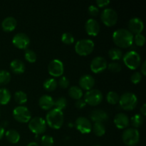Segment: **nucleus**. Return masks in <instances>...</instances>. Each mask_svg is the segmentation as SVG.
<instances>
[{
    "mask_svg": "<svg viewBox=\"0 0 146 146\" xmlns=\"http://www.w3.org/2000/svg\"><path fill=\"white\" fill-rule=\"evenodd\" d=\"M131 123L134 128L137 129L143 123V116L141 114H135L131 118Z\"/></svg>",
    "mask_w": 146,
    "mask_h": 146,
    "instance_id": "obj_30",
    "label": "nucleus"
},
{
    "mask_svg": "<svg viewBox=\"0 0 146 146\" xmlns=\"http://www.w3.org/2000/svg\"><path fill=\"white\" fill-rule=\"evenodd\" d=\"M10 68L16 74H21L25 71V64L20 59H14L10 64Z\"/></svg>",
    "mask_w": 146,
    "mask_h": 146,
    "instance_id": "obj_22",
    "label": "nucleus"
},
{
    "mask_svg": "<svg viewBox=\"0 0 146 146\" xmlns=\"http://www.w3.org/2000/svg\"><path fill=\"white\" fill-rule=\"evenodd\" d=\"M119 105L125 111H132L138 104V98L133 93L125 92L119 98Z\"/></svg>",
    "mask_w": 146,
    "mask_h": 146,
    "instance_id": "obj_3",
    "label": "nucleus"
},
{
    "mask_svg": "<svg viewBox=\"0 0 146 146\" xmlns=\"http://www.w3.org/2000/svg\"><path fill=\"white\" fill-rule=\"evenodd\" d=\"M142 74L140 72H135L131 75V81L133 84H138L142 80Z\"/></svg>",
    "mask_w": 146,
    "mask_h": 146,
    "instance_id": "obj_40",
    "label": "nucleus"
},
{
    "mask_svg": "<svg viewBox=\"0 0 146 146\" xmlns=\"http://www.w3.org/2000/svg\"><path fill=\"white\" fill-rule=\"evenodd\" d=\"M4 133H5V131H4V128L3 127H1L0 125V140L3 138Z\"/></svg>",
    "mask_w": 146,
    "mask_h": 146,
    "instance_id": "obj_46",
    "label": "nucleus"
},
{
    "mask_svg": "<svg viewBox=\"0 0 146 146\" xmlns=\"http://www.w3.org/2000/svg\"><path fill=\"white\" fill-rule=\"evenodd\" d=\"M24 57L25 59L29 63L36 62L37 59L36 54L34 51L31 49H26L24 52Z\"/></svg>",
    "mask_w": 146,
    "mask_h": 146,
    "instance_id": "obj_34",
    "label": "nucleus"
},
{
    "mask_svg": "<svg viewBox=\"0 0 146 146\" xmlns=\"http://www.w3.org/2000/svg\"><path fill=\"white\" fill-rule=\"evenodd\" d=\"M57 84H58V86H59L61 88H66L69 86L70 81L68 79V78H66V77L61 76V78H59L58 82H57Z\"/></svg>",
    "mask_w": 146,
    "mask_h": 146,
    "instance_id": "obj_39",
    "label": "nucleus"
},
{
    "mask_svg": "<svg viewBox=\"0 0 146 146\" xmlns=\"http://www.w3.org/2000/svg\"><path fill=\"white\" fill-rule=\"evenodd\" d=\"M107 68H108V70L113 73H118L120 72L121 71V64H118V62H115V61H113V62L110 63L108 65Z\"/></svg>",
    "mask_w": 146,
    "mask_h": 146,
    "instance_id": "obj_37",
    "label": "nucleus"
},
{
    "mask_svg": "<svg viewBox=\"0 0 146 146\" xmlns=\"http://www.w3.org/2000/svg\"><path fill=\"white\" fill-rule=\"evenodd\" d=\"M68 95L70 97L75 100H79L81 99L83 97V91L79 86H73L70 87L69 90H68Z\"/></svg>",
    "mask_w": 146,
    "mask_h": 146,
    "instance_id": "obj_24",
    "label": "nucleus"
},
{
    "mask_svg": "<svg viewBox=\"0 0 146 146\" xmlns=\"http://www.w3.org/2000/svg\"><path fill=\"white\" fill-rule=\"evenodd\" d=\"M84 101L86 104L92 106H98L102 102L103 94L98 89H91L86 91L84 95Z\"/></svg>",
    "mask_w": 146,
    "mask_h": 146,
    "instance_id": "obj_8",
    "label": "nucleus"
},
{
    "mask_svg": "<svg viewBox=\"0 0 146 146\" xmlns=\"http://www.w3.org/2000/svg\"><path fill=\"white\" fill-rule=\"evenodd\" d=\"M61 41L64 44L70 45V44H72L74 42V37L71 33L65 32L61 36Z\"/></svg>",
    "mask_w": 146,
    "mask_h": 146,
    "instance_id": "obj_35",
    "label": "nucleus"
},
{
    "mask_svg": "<svg viewBox=\"0 0 146 146\" xmlns=\"http://www.w3.org/2000/svg\"><path fill=\"white\" fill-rule=\"evenodd\" d=\"M96 4L99 7H104L110 4V1L109 0H98L96 1Z\"/></svg>",
    "mask_w": 146,
    "mask_h": 146,
    "instance_id": "obj_43",
    "label": "nucleus"
},
{
    "mask_svg": "<svg viewBox=\"0 0 146 146\" xmlns=\"http://www.w3.org/2000/svg\"><path fill=\"white\" fill-rule=\"evenodd\" d=\"M46 123L41 117H34L29 121V128L36 135L44 133L46 130Z\"/></svg>",
    "mask_w": 146,
    "mask_h": 146,
    "instance_id": "obj_7",
    "label": "nucleus"
},
{
    "mask_svg": "<svg viewBox=\"0 0 146 146\" xmlns=\"http://www.w3.org/2000/svg\"><path fill=\"white\" fill-rule=\"evenodd\" d=\"M11 81V74L6 70H0V85H6Z\"/></svg>",
    "mask_w": 146,
    "mask_h": 146,
    "instance_id": "obj_32",
    "label": "nucleus"
},
{
    "mask_svg": "<svg viewBox=\"0 0 146 146\" xmlns=\"http://www.w3.org/2000/svg\"><path fill=\"white\" fill-rule=\"evenodd\" d=\"M122 139L126 145L135 146L139 142V131H138V129L134 128H127L123 133Z\"/></svg>",
    "mask_w": 146,
    "mask_h": 146,
    "instance_id": "obj_6",
    "label": "nucleus"
},
{
    "mask_svg": "<svg viewBox=\"0 0 146 146\" xmlns=\"http://www.w3.org/2000/svg\"><path fill=\"white\" fill-rule=\"evenodd\" d=\"M48 72L54 77H60L64 72V66L61 61L54 59L49 63L48 66Z\"/></svg>",
    "mask_w": 146,
    "mask_h": 146,
    "instance_id": "obj_11",
    "label": "nucleus"
},
{
    "mask_svg": "<svg viewBox=\"0 0 146 146\" xmlns=\"http://www.w3.org/2000/svg\"><path fill=\"white\" fill-rule=\"evenodd\" d=\"M78 84L81 89L88 91L92 89L93 87L95 85V79L92 76L89 74H85L80 78Z\"/></svg>",
    "mask_w": 146,
    "mask_h": 146,
    "instance_id": "obj_17",
    "label": "nucleus"
},
{
    "mask_svg": "<svg viewBox=\"0 0 146 146\" xmlns=\"http://www.w3.org/2000/svg\"><path fill=\"white\" fill-rule=\"evenodd\" d=\"M90 118L93 121H94V123H104L108 120V115L104 110L95 109L91 112Z\"/></svg>",
    "mask_w": 146,
    "mask_h": 146,
    "instance_id": "obj_19",
    "label": "nucleus"
},
{
    "mask_svg": "<svg viewBox=\"0 0 146 146\" xmlns=\"http://www.w3.org/2000/svg\"><path fill=\"white\" fill-rule=\"evenodd\" d=\"M86 102L84 101V100L83 99H79V100H77L76 102L75 106L77 108H79V109H81V108H84L86 106Z\"/></svg>",
    "mask_w": 146,
    "mask_h": 146,
    "instance_id": "obj_42",
    "label": "nucleus"
},
{
    "mask_svg": "<svg viewBox=\"0 0 146 146\" xmlns=\"http://www.w3.org/2000/svg\"><path fill=\"white\" fill-rule=\"evenodd\" d=\"M38 104L42 109L49 111L54 106V100L50 96L43 95L39 98Z\"/></svg>",
    "mask_w": 146,
    "mask_h": 146,
    "instance_id": "obj_20",
    "label": "nucleus"
},
{
    "mask_svg": "<svg viewBox=\"0 0 146 146\" xmlns=\"http://www.w3.org/2000/svg\"><path fill=\"white\" fill-rule=\"evenodd\" d=\"M141 115L143 116V115H146V104H144L142 106L141 108Z\"/></svg>",
    "mask_w": 146,
    "mask_h": 146,
    "instance_id": "obj_45",
    "label": "nucleus"
},
{
    "mask_svg": "<svg viewBox=\"0 0 146 146\" xmlns=\"http://www.w3.org/2000/svg\"><path fill=\"white\" fill-rule=\"evenodd\" d=\"M128 29L133 34H141L144 29V24L142 20L138 17H133L128 22Z\"/></svg>",
    "mask_w": 146,
    "mask_h": 146,
    "instance_id": "obj_15",
    "label": "nucleus"
},
{
    "mask_svg": "<svg viewBox=\"0 0 146 146\" xmlns=\"http://www.w3.org/2000/svg\"><path fill=\"white\" fill-rule=\"evenodd\" d=\"M101 19L107 27H113L118 21V14L111 8H106L101 12Z\"/></svg>",
    "mask_w": 146,
    "mask_h": 146,
    "instance_id": "obj_10",
    "label": "nucleus"
},
{
    "mask_svg": "<svg viewBox=\"0 0 146 146\" xmlns=\"http://www.w3.org/2000/svg\"><path fill=\"white\" fill-rule=\"evenodd\" d=\"M92 146H100V145H92Z\"/></svg>",
    "mask_w": 146,
    "mask_h": 146,
    "instance_id": "obj_48",
    "label": "nucleus"
},
{
    "mask_svg": "<svg viewBox=\"0 0 146 146\" xmlns=\"http://www.w3.org/2000/svg\"><path fill=\"white\" fill-rule=\"evenodd\" d=\"M75 126L80 133L83 134H88L91 132L92 125L89 120L85 117H78L75 122Z\"/></svg>",
    "mask_w": 146,
    "mask_h": 146,
    "instance_id": "obj_14",
    "label": "nucleus"
},
{
    "mask_svg": "<svg viewBox=\"0 0 146 146\" xmlns=\"http://www.w3.org/2000/svg\"><path fill=\"white\" fill-rule=\"evenodd\" d=\"M108 56L113 61H118L123 58V52L120 48H112L108 51Z\"/></svg>",
    "mask_w": 146,
    "mask_h": 146,
    "instance_id": "obj_27",
    "label": "nucleus"
},
{
    "mask_svg": "<svg viewBox=\"0 0 146 146\" xmlns=\"http://www.w3.org/2000/svg\"><path fill=\"white\" fill-rule=\"evenodd\" d=\"M108 63L106 59L103 56H96L91 61L90 68L91 71L94 74H98L106 69Z\"/></svg>",
    "mask_w": 146,
    "mask_h": 146,
    "instance_id": "obj_12",
    "label": "nucleus"
},
{
    "mask_svg": "<svg viewBox=\"0 0 146 146\" xmlns=\"http://www.w3.org/2000/svg\"><path fill=\"white\" fill-rule=\"evenodd\" d=\"M58 84L54 78H48L43 84L44 89L47 91H53L56 88Z\"/></svg>",
    "mask_w": 146,
    "mask_h": 146,
    "instance_id": "obj_29",
    "label": "nucleus"
},
{
    "mask_svg": "<svg viewBox=\"0 0 146 146\" xmlns=\"http://www.w3.org/2000/svg\"><path fill=\"white\" fill-rule=\"evenodd\" d=\"M17 21L13 17H7L1 22V27L4 31L11 32L17 27Z\"/></svg>",
    "mask_w": 146,
    "mask_h": 146,
    "instance_id": "obj_21",
    "label": "nucleus"
},
{
    "mask_svg": "<svg viewBox=\"0 0 146 146\" xmlns=\"http://www.w3.org/2000/svg\"><path fill=\"white\" fill-rule=\"evenodd\" d=\"M114 124L119 129H125L130 125V120L128 115L123 113L117 114L114 118Z\"/></svg>",
    "mask_w": 146,
    "mask_h": 146,
    "instance_id": "obj_18",
    "label": "nucleus"
},
{
    "mask_svg": "<svg viewBox=\"0 0 146 146\" xmlns=\"http://www.w3.org/2000/svg\"><path fill=\"white\" fill-rule=\"evenodd\" d=\"M6 138L7 141L9 143L13 144H16L20 140V134L18 131L14 129H10L6 132L5 133Z\"/></svg>",
    "mask_w": 146,
    "mask_h": 146,
    "instance_id": "obj_23",
    "label": "nucleus"
},
{
    "mask_svg": "<svg viewBox=\"0 0 146 146\" xmlns=\"http://www.w3.org/2000/svg\"><path fill=\"white\" fill-rule=\"evenodd\" d=\"M123 60L125 65L131 70L138 68L141 65V58L137 51H129L124 54Z\"/></svg>",
    "mask_w": 146,
    "mask_h": 146,
    "instance_id": "obj_5",
    "label": "nucleus"
},
{
    "mask_svg": "<svg viewBox=\"0 0 146 146\" xmlns=\"http://www.w3.org/2000/svg\"><path fill=\"white\" fill-rule=\"evenodd\" d=\"M11 93L7 88H0V105H7L11 100Z\"/></svg>",
    "mask_w": 146,
    "mask_h": 146,
    "instance_id": "obj_26",
    "label": "nucleus"
},
{
    "mask_svg": "<svg viewBox=\"0 0 146 146\" xmlns=\"http://www.w3.org/2000/svg\"><path fill=\"white\" fill-rule=\"evenodd\" d=\"M133 41H135V44L138 46H143L145 44V38L144 35H143L142 34H135V37L133 38Z\"/></svg>",
    "mask_w": 146,
    "mask_h": 146,
    "instance_id": "obj_38",
    "label": "nucleus"
},
{
    "mask_svg": "<svg viewBox=\"0 0 146 146\" xmlns=\"http://www.w3.org/2000/svg\"><path fill=\"white\" fill-rule=\"evenodd\" d=\"M12 43L18 48L27 49V47L30 44V38L24 33H17L13 37Z\"/></svg>",
    "mask_w": 146,
    "mask_h": 146,
    "instance_id": "obj_13",
    "label": "nucleus"
},
{
    "mask_svg": "<svg viewBox=\"0 0 146 146\" xmlns=\"http://www.w3.org/2000/svg\"><path fill=\"white\" fill-rule=\"evenodd\" d=\"M66 106L67 100L64 97H60V98H57L54 101V106H55V108L60 110V111H63V110L66 107Z\"/></svg>",
    "mask_w": 146,
    "mask_h": 146,
    "instance_id": "obj_33",
    "label": "nucleus"
},
{
    "mask_svg": "<svg viewBox=\"0 0 146 146\" xmlns=\"http://www.w3.org/2000/svg\"><path fill=\"white\" fill-rule=\"evenodd\" d=\"M134 36L126 29H118L113 34L114 44L121 48H128L133 44Z\"/></svg>",
    "mask_w": 146,
    "mask_h": 146,
    "instance_id": "obj_1",
    "label": "nucleus"
},
{
    "mask_svg": "<svg viewBox=\"0 0 146 146\" xmlns=\"http://www.w3.org/2000/svg\"><path fill=\"white\" fill-rule=\"evenodd\" d=\"M88 14H90L91 16L92 17H96L98 14L99 13V9H98V7L96 6H94V5H90L88 8Z\"/></svg>",
    "mask_w": 146,
    "mask_h": 146,
    "instance_id": "obj_41",
    "label": "nucleus"
},
{
    "mask_svg": "<svg viewBox=\"0 0 146 146\" xmlns=\"http://www.w3.org/2000/svg\"><path fill=\"white\" fill-rule=\"evenodd\" d=\"M141 74H143V76L146 75V62L144 61L143 63L142 66H141Z\"/></svg>",
    "mask_w": 146,
    "mask_h": 146,
    "instance_id": "obj_44",
    "label": "nucleus"
},
{
    "mask_svg": "<svg viewBox=\"0 0 146 146\" xmlns=\"http://www.w3.org/2000/svg\"><path fill=\"white\" fill-rule=\"evenodd\" d=\"M120 96L118 95V93L115 92V91H109L107 94L106 96V100L107 102L112 105H115V104H118L119 101Z\"/></svg>",
    "mask_w": 146,
    "mask_h": 146,
    "instance_id": "obj_31",
    "label": "nucleus"
},
{
    "mask_svg": "<svg viewBox=\"0 0 146 146\" xmlns=\"http://www.w3.org/2000/svg\"><path fill=\"white\" fill-rule=\"evenodd\" d=\"M95 44L94 42L88 38L81 39L76 42L75 45V51L80 56H88L94 51Z\"/></svg>",
    "mask_w": 146,
    "mask_h": 146,
    "instance_id": "obj_4",
    "label": "nucleus"
},
{
    "mask_svg": "<svg viewBox=\"0 0 146 146\" xmlns=\"http://www.w3.org/2000/svg\"><path fill=\"white\" fill-rule=\"evenodd\" d=\"M85 29L88 35L96 36L98 35L100 31L99 23L95 19H89L86 22Z\"/></svg>",
    "mask_w": 146,
    "mask_h": 146,
    "instance_id": "obj_16",
    "label": "nucleus"
},
{
    "mask_svg": "<svg viewBox=\"0 0 146 146\" xmlns=\"http://www.w3.org/2000/svg\"><path fill=\"white\" fill-rule=\"evenodd\" d=\"M26 146H39V145L36 142H31L27 144Z\"/></svg>",
    "mask_w": 146,
    "mask_h": 146,
    "instance_id": "obj_47",
    "label": "nucleus"
},
{
    "mask_svg": "<svg viewBox=\"0 0 146 146\" xmlns=\"http://www.w3.org/2000/svg\"><path fill=\"white\" fill-rule=\"evenodd\" d=\"M91 131L94 132L96 136L101 137L106 133V127L104 125V123L96 122L92 125V130Z\"/></svg>",
    "mask_w": 146,
    "mask_h": 146,
    "instance_id": "obj_25",
    "label": "nucleus"
},
{
    "mask_svg": "<svg viewBox=\"0 0 146 146\" xmlns=\"http://www.w3.org/2000/svg\"><path fill=\"white\" fill-rule=\"evenodd\" d=\"M64 121V113L62 111L52 108L49 110L46 116V123L54 129H59L62 127Z\"/></svg>",
    "mask_w": 146,
    "mask_h": 146,
    "instance_id": "obj_2",
    "label": "nucleus"
},
{
    "mask_svg": "<svg viewBox=\"0 0 146 146\" xmlns=\"http://www.w3.org/2000/svg\"><path fill=\"white\" fill-rule=\"evenodd\" d=\"M14 101L17 103L18 104L22 105L27 103L28 98H27V95L25 92L22 91H18L14 94Z\"/></svg>",
    "mask_w": 146,
    "mask_h": 146,
    "instance_id": "obj_28",
    "label": "nucleus"
},
{
    "mask_svg": "<svg viewBox=\"0 0 146 146\" xmlns=\"http://www.w3.org/2000/svg\"><path fill=\"white\" fill-rule=\"evenodd\" d=\"M54 143V138L51 135H44L41 137V144L43 146H53Z\"/></svg>",
    "mask_w": 146,
    "mask_h": 146,
    "instance_id": "obj_36",
    "label": "nucleus"
},
{
    "mask_svg": "<svg viewBox=\"0 0 146 146\" xmlns=\"http://www.w3.org/2000/svg\"><path fill=\"white\" fill-rule=\"evenodd\" d=\"M13 116L14 119L19 123H26L31 120V112L28 108L24 106L16 107L13 111Z\"/></svg>",
    "mask_w": 146,
    "mask_h": 146,
    "instance_id": "obj_9",
    "label": "nucleus"
}]
</instances>
